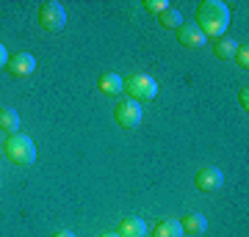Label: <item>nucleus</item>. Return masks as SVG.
Masks as SVG:
<instances>
[{
  "instance_id": "nucleus-12",
  "label": "nucleus",
  "mask_w": 249,
  "mask_h": 237,
  "mask_svg": "<svg viewBox=\"0 0 249 237\" xmlns=\"http://www.w3.org/2000/svg\"><path fill=\"white\" fill-rule=\"evenodd\" d=\"M152 237H183V226H180L178 218H166V221H160V223H155Z\"/></svg>"
},
{
  "instance_id": "nucleus-4",
  "label": "nucleus",
  "mask_w": 249,
  "mask_h": 237,
  "mask_svg": "<svg viewBox=\"0 0 249 237\" xmlns=\"http://www.w3.org/2000/svg\"><path fill=\"white\" fill-rule=\"evenodd\" d=\"M39 25L45 28L47 33H61L64 28H67V9H64L61 3H42L39 6Z\"/></svg>"
},
{
  "instance_id": "nucleus-2",
  "label": "nucleus",
  "mask_w": 249,
  "mask_h": 237,
  "mask_svg": "<svg viewBox=\"0 0 249 237\" xmlns=\"http://www.w3.org/2000/svg\"><path fill=\"white\" fill-rule=\"evenodd\" d=\"M3 155H6L14 166L28 168V166L36 163V143L28 138L25 132H14V135H9L6 143H3Z\"/></svg>"
},
{
  "instance_id": "nucleus-1",
  "label": "nucleus",
  "mask_w": 249,
  "mask_h": 237,
  "mask_svg": "<svg viewBox=\"0 0 249 237\" xmlns=\"http://www.w3.org/2000/svg\"><path fill=\"white\" fill-rule=\"evenodd\" d=\"M194 25L202 31L205 39H224L227 28H230V6L222 0H202L196 6Z\"/></svg>"
},
{
  "instance_id": "nucleus-16",
  "label": "nucleus",
  "mask_w": 249,
  "mask_h": 237,
  "mask_svg": "<svg viewBox=\"0 0 249 237\" xmlns=\"http://www.w3.org/2000/svg\"><path fill=\"white\" fill-rule=\"evenodd\" d=\"M232 61L238 63L241 69H249V47H247V44L235 50V55H232Z\"/></svg>"
},
{
  "instance_id": "nucleus-19",
  "label": "nucleus",
  "mask_w": 249,
  "mask_h": 237,
  "mask_svg": "<svg viewBox=\"0 0 249 237\" xmlns=\"http://www.w3.org/2000/svg\"><path fill=\"white\" fill-rule=\"evenodd\" d=\"M6 63H9V53H6V47L0 44V69H6Z\"/></svg>"
},
{
  "instance_id": "nucleus-14",
  "label": "nucleus",
  "mask_w": 249,
  "mask_h": 237,
  "mask_svg": "<svg viewBox=\"0 0 249 237\" xmlns=\"http://www.w3.org/2000/svg\"><path fill=\"white\" fill-rule=\"evenodd\" d=\"M158 22L163 28H169V31H178V28L183 25V14H180L178 6H166V9L158 14Z\"/></svg>"
},
{
  "instance_id": "nucleus-9",
  "label": "nucleus",
  "mask_w": 249,
  "mask_h": 237,
  "mask_svg": "<svg viewBox=\"0 0 249 237\" xmlns=\"http://www.w3.org/2000/svg\"><path fill=\"white\" fill-rule=\"evenodd\" d=\"M119 237H147V223L139 215H127V218L119 221V229H116Z\"/></svg>"
},
{
  "instance_id": "nucleus-20",
  "label": "nucleus",
  "mask_w": 249,
  "mask_h": 237,
  "mask_svg": "<svg viewBox=\"0 0 249 237\" xmlns=\"http://www.w3.org/2000/svg\"><path fill=\"white\" fill-rule=\"evenodd\" d=\"M53 237H75V235H72L70 229H61V232H55V235H53Z\"/></svg>"
},
{
  "instance_id": "nucleus-7",
  "label": "nucleus",
  "mask_w": 249,
  "mask_h": 237,
  "mask_svg": "<svg viewBox=\"0 0 249 237\" xmlns=\"http://www.w3.org/2000/svg\"><path fill=\"white\" fill-rule=\"evenodd\" d=\"M36 69V58L31 53H17L9 55V63H6V72L11 78H31Z\"/></svg>"
},
{
  "instance_id": "nucleus-13",
  "label": "nucleus",
  "mask_w": 249,
  "mask_h": 237,
  "mask_svg": "<svg viewBox=\"0 0 249 237\" xmlns=\"http://www.w3.org/2000/svg\"><path fill=\"white\" fill-rule=\"evenodd\" d=\"M0 130L6 132V135L19 132V113L14 108H0Z\"/></svg>"
},
{
  "instance_id": "nucleus-10",
  "label": "nucleus",
  "mask_w": 249,
  "mask_h": 237,
  "mask_svg": "<svg viewBox=\"0 0 249 237\" xmlns=\"http://www.w3.org/2000/svg\"><path fill=\"white\" fill-rule=\"evenodd\" d=\"M122 83H124V78H119L116 72H106V75H100L97 88L106 97H119V94H122Z\"/></svg>"
},
{
  "instance_id": "nucleus-17",
  "label": "nucleus",
  "mask_w": 249,
  "mask_h": 237,
  "mask_svg": "<svg viewBox=\"0 0 249 237\" xmlns=\"http://www.w3.org/2000/svg\"><path fill=\"white\" fill-rule=\"evenodd\" d=\"M166 6H169L166 0H144V9L150 11V14H155V17H158L160 11L166 9Z\"/></svg>"
},
{
  "instance_id": "nucleus-8",
  "label": "nucleus",
  "mask_w": 249,
  "mask_h": 237,
  "mask_svg": "<svg viewBox=\"0 0 249 237\" xmlns=\"http://www.w3.org/2000/svg\"><path fill=\"white\" fill-rule=\"evenodd\" d=\"M178 42L183 44V47H191V50H199L208 39L202 36V31L194 25V22H183V25L178 28Z\"/></svg>"
},
{
  "instance_id": "nucleus-22",
  "label": "nucleus",
  "mask_w": 249,
  "mask_h": 237,
  "mask_svg": "<svg viewBox=\"0 0 249 237\" xmlns=\"http://www.w3.org/2000/svg\"><path fill=\"white\" fill-rule=\"evenodd\" d=\"M0 155H3V146H0Z\"/></svg>"
},
{
  "instance_id": "nucleus-21",
  "label": "nucleus",
  "mask_w": 249,
  "mask_h": 237,
  "mask_svg": "<svg viewBox=\"0 0 249 237\" xmlns=\"http://www.w3.org/2000/svg\"><path fill=\"white\" fill-rule=\"evenodd\" d=\"M100 237H119V235H116V232H103Z\"/></svg>"
},
{
  "instance_id": "nucleus-5",
  "label": "nucleus",
  "mask_w": 249,
  "mask_h": 237,
  "mask_svg": "<svg viewBox=\"0 0 249 237\" xmlns=\"http://www.w3.org/2000/svg\"><path fill=\"white\" fill-rule=\"evenodd\" d=\"M142 116H144L142 105L133 102V99H122V102H116V108H114V119L122 130H136V127L142 124Z\"/></svg>"
},
{
  "instance_id": "nucleus-18",
  "label": "nucleus",
  "mask_w": 249,
  "mask_h": 237,
  "mask_svg": "<svg viewBox=\"0 0 249 237\" xmlns=\"http://www.w3.org/2000/svg\"><path fill=\"white\" fill-rule=\"evenodd\" d=\"M238 102H241V108H244V111H249V88L247 86L238 91Z\"/></svg>"
},
{
  "instance_id": "nucleus-6",
  "label": "nucleus",
  "mask_w": 249,
  "mask_h": 237,
  "mask_svg": "<svg viewBox=\"0 0 249 237\" xmlns=\"http://www.w3.org/2000/svg\"><path fill=\"white\" fill-rule=\"evenodd\" d=\"M194 185H196V190H202V193H216V190H222L224 174L219 171V168H213V166H205V168L196 171Z\"/></svg>"
},
{
  "instance_id": "nucleus-11",
  "label": "nucleus",
  "mask_w": 249,
  "mask_h": 237,
  "mask_svg": "<svg viewBox=\"0 0 249 237\" xmlns=\"http://www.w3.org/2000/svg\"><path fill=\"white\" fill-rule=\"evenodd\" d=\"M180 226H183V235H202L208 229V218L202 212H188V215H183Z\"/></svg>"
},
{
  "instance_id": "nucleus-3",
  "label": "nucleus",
  "mask_w": 249,
  "mask_h": 237,
  "mask_svg": "<svg viewBox=\"0 0 249 237\" xmlns=\"http://www.w3.org/2000/svg\"><path fill=\"white\" fill-rule=\"evenodd\" d=\"M122 91L127 94V99H133V102H150V99L158 97V80L150 78L147 72H136L130 78H124L122 83Z\"/></svg>"
},
{
  "instance_id": "nucleus-15",
  "label": "nucleus",
  "mask_w": 249,
  "mask_h": 237,
  "mask_svg": "<svg viewBox=\"0 0 249 237\" xmlns=\"http://www.w3.org/2000/svg\"><path fill=\"white\" fill-rule=\"evenodd\" d=\"M235 50H238V44L232 42V39H216L213 42V55L222 58V61H232Z\"/></svg>"
}]
</instances>
